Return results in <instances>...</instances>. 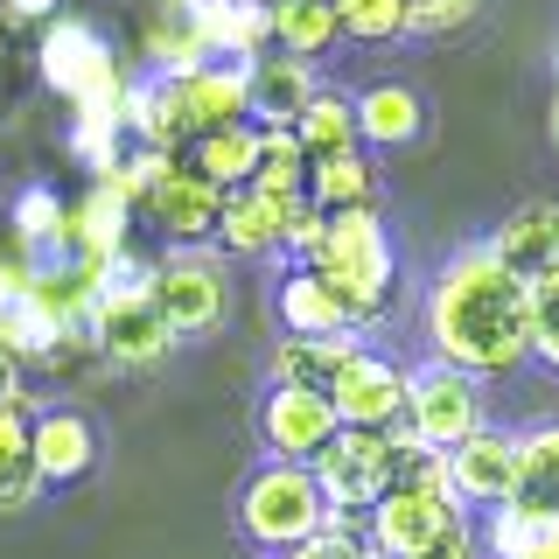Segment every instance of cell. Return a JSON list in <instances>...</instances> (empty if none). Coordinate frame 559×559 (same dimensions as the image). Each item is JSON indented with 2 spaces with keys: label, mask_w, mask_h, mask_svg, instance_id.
<instances>
[{
  "label": "cell",
  "mask_w": 559,
  "mask_h": 559,
  "mask_svg": "<svg viewBox=\"0 0 559 559\" xmlns=\"http://www.w3.org/2000/svg\"><path fill=\"white\" fill-rule=\"evenodd\" d=\"M419 336H427L433 364L462 378H518L532 364V336H524V280L489 259V245H462L448 266L427 280V308H419Z\"/></svg>",
  "instance_id": "cell-1"
},
{
  "label": "cell",
  "mask_w": 559,
  "mask_h": 559,
  "mask_svg": "<svg viewBox=\"0 0 559 559\" xmlns=\"http://www.w3.org/2000/svg\"><path fill=\"white\" fill-rule=\"evenodd\" d=\"M364 532H371L378 559H448V552L476 546V538H468V511L448 489V454L406 441V427H399L392 489L364 511Z\"/></svg>",
  "instance_id": "cell-2"
},
{
  "label": "cell",
  "mask_w": 559,
  "mask_h": 559,
  "mask_svg": "<svg viewBox=\"0 0 559 559\" xmlns=\"http://www.w3.org/2000/svg\"><path fill=\"white\" fill-rule=\"evenodd\" d=\"M301 266L336 294V308L349 314V329H378L384 308H392L399 287V259H392V231H384L378 210H343V217H322V238Z\"/></svg>",
  "instance_id": "cell-3"
},
{
  "label": "cell",
  "mask_w": 559,
  "mask_h": 559,
  "mask_svg": "<svg viewBox=\"0 0 559 559\" xmlns=\"http://www.w3.org/2000/svg\"><path fill=\"white\" fill-rule=\"evenodd\" d=\"M322 518H329V503H322V489H314V476L301 462H259L238 489V538L259 546L266 559L308 546L322 532Z\"/></svg>",
  "instance_id": "cell-4"
},
{
  "label": "cell",
  "mask_w": 559,
  "mask_h": 559,
  "mask_svg": "<svg viewBox=\"0 0 559 559\" xmlns=\"http://www.w3.org/2000/svg\"><path fill=\"white\" fill-rule=\"evenodd\" d=\"M43 78H49V92H63L78 112H105V119H119L127 84H133L127 70H119L112 43H105L84 14H57V22L43 28Z\"/></svg>",
  "instance_id": "cell-5"
},
{
  "label": "cell",
  "mask_w": 559,
  "mask_h": 559,
  "mask_svg": "<svg viewBox=\"0 0 559 559\" xmlns=\"http://www.w3.org/2000/svg\"><path fill=\"white\" fill-rule=\"evenodd\" d=\"M147 301L154 314L182 336H217L224 314H231V273H224V252L210 245H168L147 273Z\"/></svg>",
  "instance_id": "cell-6"
},
{
  "label": "cell",
  "mask_w": 559,
  "mask_h": 559,
  "mask_svg": "<svg viewBox=\"0 0 559 559\" xmlns=\"http://www.w3.org/2000/svg\"><path fill=\"white\" fill-rule=\"evenodd\" d=\"M399 427H406V441L448 454L462 448L476 427H489V406H483V384L448 371V364H406V413H399Z\"/></svg>",
  "instance_id": "cell-7"
},
{
  "label": "cell",
  "mask_w": 559,
  "mask_h": 559,
  "mask_svg": "<svg viewBox=\"0 0 559 559\" xmlns=\"http://www.w3.org/2000/svg\"><path fill=\"white\" fill-rule=\"evenodd\" d=\"M392 468H399V427H336L329 433V448L308 462V476L314 489H322V503L329 511H371V503L392 489Z\"/></svg>",
  "instance_id": "cell-8"
},
{
  "label": "cell",
  "mask_w": 559,
  "mask_h": 559,
  "mask_svg": "<svg viewBox=\"0 0 559 559\" xmlns=\"http://www.w3.org/2000/svg\"><path fill=\"white\" fill-rule=\"evenodd\" d=\"M84 336H92V349L105 364H119V371H154V364L175 349V329L154 314L147 287H98Z\"/></svg>",
  "instance_id": "cell-9"
},
{
  "label": "cell",
  "mask_w": 559,
  "mask_h": 559,
  "mask_svg": "<svg viewBox=\"0 0 559 559\" xmlns=\"http://www.w3.org/2000/svg\"><path fill=\"white\" fill-rule=\"evenodd\" d=\"M448 489L468 518L511 503L518 489V433L511 427H476L462 448H448Z\"/></svg>",
  "instance_id": "cell-10"
},
{
  "label": "cell",
  "mask_w": 559,
  "mask_h": 559,
  "mask_svg": "<svg viewBox=\"0 0 559 559\" xmlns=\"http://www.w3.org/2000/svg\"><path fill=\"white\" fill-rule=\"evenodd\" d=\"M217 203H224V189H210L189 162H162V175H154L147 197H140V217H147L168 245H210Z\"/></svg>",
  "instance_id": "cell-11"
},
{
  "label": "cell",
  "mask_w": 559,
  "mask_h": 559,
  "mask_svg": "<svg viewBox=\"0 0 559 559\" xmlns=\"http://www.w3.org/2000/svg\"><path fill=\"white\" fill-rule=\"evenodd\" d=\"M28 468L43 489L84 483L98 468V427L78 406H35L28 413Z\"/></svg>",
  "instance_id": "cell-12"
},
{
  "label": "cell",
  "mask_w": 559,
  "mask_h": 559,
  "mask_svg": "<svg viewBox=\"0 0 559 559\" xmlns=\"http://www.w3.org/2000/svg\"><path fill=\"white\" fill-rule=\"evenodd\" d=\"M329 413H336V427H399V413H406V364L399 357H378V349H364V357H349V371L329 384Z\"/></svg>",
  "instance_id": "cell-13"
},
{
  "label": "cell",
  "mask_w": 559,
  "mask_h": 559,
  "mask_svg": "<svg viewBox=\"0 0 559 559\" xmlns=\"http://www.w3.org/2000/svg\"><path fill=\"white\" fill-rule=\"evenodd\" d=\"M336 433V413H329L322 392H294V384H266L259 399V441H266V462H314Z\"/></svg>",
  "instance_id": "cell-14"
},
{
  "label": "cell",
  "mask_w": 559,
  "mask_h": 559,
  "mask_svg": "<svg viewBox=\"0 0 559 559\" xmlns=\"http://www.w3.org/2000/svg\"><path fill=\"white\" fill-rule=\"evenodd\" d=\"M314 92H322V78H314V63H301V57H280V49H266V57L245 63V105H252L245 119H252L259 133L294 127Z\"/></svg>",
  "instance_id": "cell-15"
},
{
  "label": "cell",
  "mask_w": 559,
  "mask_h": 559,
  "mask_svg": "<svg viewBox=\"0 0 559 559\" xmlns=\"http://www.w3.org/2000/svg\"><path fill=\"white\" fill-rule=\"evenodd\" d=\"M483 245H489V259H497L503 273H518V280L559 273V203H518Z\"/></svg>",
  "instance_id": "cell-16"
},
{
  "label": "cell",
  "mask_w": 559,
  "mask_h": 559,
  "mask_svg": "<svg viewBox=\"0 0 559 559\" xmlns=\"http://www.w3.org/2000/svg\"><path fill=\"white\" fill-rule=\"evenodd\" d=\"M357 147H413L419 133H427V98L413 92V84H392V78H378V84H364L357 98Z\"/></svg>",
  "instance_id": "cell-17"
},
{
  "label": "cell",
  "mask_w": 559,
  "mask_h": 559,
  "mask_svg": "<svg viewBox=\"0 0 559 559\" xmlns=\"http://www.w3.org/2000/svg\"><path fill=\"white\" fill-rule=\"evenodd\" d=\"M364 336H280L273 343V384H294V392H322L349 371V357H364Z\"/></svg>",
  "instance_id": "cell-18"
},
{
  "label": "cell",
  "mask_w": 559,
  "mask_h": 559,
  "mask_svg": "<svg viewBox=\"0 0 559 559\" xmlns=\"http://www.w3.org/2000/svg\"><path fill=\"white\" fill-rule=\"evenodd\" d=\"M182 92V112H189V133H217V127H245V63H203L189 78H175Z\"/></svg>",
  "instance_id": "cell-19"
},
{
  "label": "cell",
  "mask_w": 559,
  "mask_h": 559,
  "mask_svg": "<svg viewBox=\"0 0 559 559\" xmlns=\"http://www.w3.org/2000/svg\"><path fill=\"white\" fill-rule=\"evenodd\" d=\"M273 314H280V336H357V329H349V314L336 308V294H329L308 266H287V273H280Z\"/></svg>",
  "instance_id": "cell-20"
},
{
  "label": "cell",
  "mask_w": 559,
  "mask_h": 559,
  "mask_svg": "<svg viewBox=\"0 0 559 559\" xmlns=\"http://www.w3.org/2000/svg\"><path fill=\"white\" fill-rule=\"evenodd\" d=\"M301 197L322 210V217H343V210H378L384 197V182H378V168H371V154H329V162H308V189Z\"/></svg>",
  "instance_id": "cell-21"
},
{
  "label": "cell",
  "mask_w": 559,
  "mask_h": 559,
  "mask_svg": "<svg viewBox=\"0 0 559 559\" xmlns=\"http://www.w3.org/2000/svg\"><path fill=\"white\" fill-rule=\"evenodd\" d=\"M210 238H217L231 259H273L280 252V203L259 197V189H224L217 231Z\"/></svg>",
  "instance_id": "cell-22"
},
{
  "label": "cell",
  "mask_w": 559,
  "mask_h": 559,
  "mask_svg": "<svg viewBox=\"0 0 559 559\" xmlns=\"http://www.w3.org/2000/svg\"><path fill=\"white\" fill-rule=\"evenodd\" d=\"M518 511L552 518L559 511V419H538V427L518 433V489H511Z\"/></svg>",
  "instance_id": "cell-23"
},
{
  "label": "cell",
  "mask_w": 559,
  "mask_h": 559,
  "mask_svg": "<svg viewBox=\"0 0 559 559\" xmlns=\"http://www.w3.org/2000/svg\"><path fill=\"white\" fill-rule=\"evenodd\" d=\"M266 28H273V49L280 57H329V49L343 43V28H336V8L329 0H266Z\"/></svg>",
  "instance_id": "cell-24"
},
{
  "label": "cell",
  "mask_w": 559,
  "mask_h": 559,
  "mask_svg": "<svg viewBox=\"0 0 559 559\" xmlns=\"http://www.w3.org/2000/svg\"><path fill=\"white\" fill-rule=\"evenodd\" d=\"M252 162H259V127H252V119L189 140V168H197L210 189H245V182H252Z\"/></svg>",
  "instance_id": "cell-25"
},
{
  "label": "cell",
  "mask_w": 559,
  "mask_h": 559,
  "mask_svg": "<svg viewBox=\"0 0 559 559\" xmlns=\"http://www.w3.org/2000/svg\"><path fill=\"white\" fill-rule=\"evenodd\" d=\"M294 140H301L308 162H329V154H357V105H349V92H314L301 105V119L287 127Z\"/></svg>",
  "instance_id": "cell-26"
},
{
  "label": "cell",
  "mask_w": 559,
  "mask_h": 559,
  "mask_svg": "<svg viewBox=\"0 0 559 559\" xmlns=\"http://www.w3.org/2000/svg\"><path fill=\"white\" fill-rule=\"evenodd\" d=\"M245 189H259V197H273V203H287V197L308 189V154H301V140L287 127L259 133V162H252V182Z\"/></svg>",
  "instance_id": "cell-27"
},
{
  "label": "cell",
  "mask_w": 559,
  "mask_h": 559,
  "mask_svg": "<svg viewBox=\"0 0 559 559\" xmlns=\"http://www.w3.org/2000/svg\"><path fill=\"white\" fill-rule=\"evenodd\" d=\"M8 231L28 245L35 259H57V238H63V197L57 189H22V197H14V210H8Z\"/></svg>",
  "instance_id": "cell-28"
},
{
  "label": "cell",
  "mask_w": 559,
  "mask_h": 559,
  "mask_svg": "<svg viewBox=\"0 0 559 559\" xmlns=\"http://www.w3.org/2000/svg\"><path fill=\"white\" fill-rule=\"evenodd\" d=\"M524 336H532V357L559 378V273L524 280Z\"/></svg>",
  "instance_id": "cell-29"
},
{
  "label": "cell",
  "mask_w": 559,
  "mask_h": 559,
  "mask_svg": "<svg viewBox=\"0 0 559 559\" xmlns=\"http://www.w3.org/2000/svg\"><path fill=\"white\" fill-rule=\"evenodd\" d=\"M349 43H399L406 35V0H329Z\"/></svg>",
  "instance_id": "cell-30"
},
{
  "label": "cell",
  "mask_w": 559,
  "mask_h": 559,
  "mask_svg": "<svg viewBox=\"0 0 559 559\" xmlns=\"http://www.w3.org/2000/svg\"><path fill=\"white\" fill-rule=\"evenodd\" d=\"M308 552L314 559H378V546H371V532H364L357 511H329L322 532L308 538Z\"/></svg>",
  "instance_id": "cell-31"
},
{
  "label": "cell",
  "mask_w": 559,
  "mask_h": 559,
  "mask_svg": "<svg viewBox=\"0 0 559 559\" xmlns=\"http://www.w3.org/2000/svg\"><path fill=\"white\" fill-rule=\"evenodd\" d=\"M483 14V0H406V35H462Z\"/></svg>",
  "instance_id": "cell-32"
},
{
  "label": "cell",
  "mask_w": 559,
  "mask_h": 559,
  "mask_svg": "<svg viewBox=\"0 0 559 559\" xmlns=\"http://www.w3.org/2000/svg\"><path fill=\"white\" fill-rule=\"evenodd\" d=\"M28 476V413L22 406H0V483Z\"/></svg>",
  "instance_id": "cell-33"
},
{
  "label": "cell",
  "mask_w": 559,
  "mask_h": 559,
  "mask_svg": "<svg viewBox=\"0 0 559 559\" xmlns=\"http://www.w3.org/2000/svg\"><path fill=\"white\" fill-rule=\"evenodd\" d=\"M35 497H43V483H35V468H28V476H8V483H0V518H14V511H28V503Z\"/></svg>",
  "instance_id": "cell-34"
},
{
  "label": "cell",
  "mask_w": 559,
  "mask_h": 559,
  "mask_svg": "<svg viewBox=\"0 0 559 559\" xmlns=\"http://www.w3.org/2000/svg\"><path fill=\"white\" fill-rule=\"evenodd\" d=\"M0 406H22V413H35V399H28V384H22V364L0 349Z\"/></svg>",
  "instance_id": "cell-35"
},
{
  "label": "cell",
  "mask_w": 559,
  "mask_h": 559,
  "mask_svg": "<svg viewBox=\"0 0 559 559\" xmlns=\"http://www.w3.org/2000/svg\"><path fill=\"white\" fill-rule=\"evenodd\" d=\"M524 559H559V511L538 518V532H532V546H524Z\"/></svg>",
  "instance_id": "cell-36"
},
{
  "label": "cell",
  "mask_w": 559,
  "mask_h": 559,
  "mask_svg": "<svg viewBox=\"0 0 559 559\" xmlns=\"http://www.w3.org/2000/svg\"><path fill=\"white\" fill-rule=\"evenodd\" d=\"M8 14H22V22H57L63 0H8Z\"/></svg>",
  "instance_id": "cell-37"
},
{
  "label": "cell",
  "mask_w": 559,
  "mask_h": 559,
  "mask_svg": "<svg viewBox=\"0 0 559 559\" xmlns=\"http://www.w3.org/2000/svg\"><path fill=\"white\" fill-rule=\"evenodd\" d=\"M546 140H552V154H559V84H552V105H546Z\"/></svg>",
  "instance_id": "cell-38"
},
{
  "label": "cell",
  "mask_w": 559,
  "mask_h": 559,
  "mask_svg": "<svg viewBox=\"0 0 559 559\" xmlns=\"http://www.w3.org/2000/svg\"><path fill=\"white\" fill-rule=\"evenodd\" d=\"M273 559H314V552H308V546H294V552H273Z\"/></svg>",
  "instance_id": "cell-39"
},
{
  "label": "cell",
  "mask_w": 559,
  "mask_h": 559,
  "mask_svg": "<svg viewBox=\"0 0 559 559\" xmlns=\"http://www.w3.org/2000/svg\"><path fill=\"white\" fill-rule=\"evenodd\" d=\"M448 559H476V546H468V552H448Z\"/></svg>",
  "instance_id": "cell-40"
},
{
  "label": "cell",
  "mask_w": 559,
  "mask_h": 559,
  "mask_svg": "<svg viewBox=\"0 0 559 559\" xmlns=\"http://www.w3.org/2000/svg\"><path fill=\"white\" fill-rule=\"evenodd\" d=\"M238 8H266V0H238Z\"/></svg>",
  "instance_id": "cell-41"
}]
</instances>
